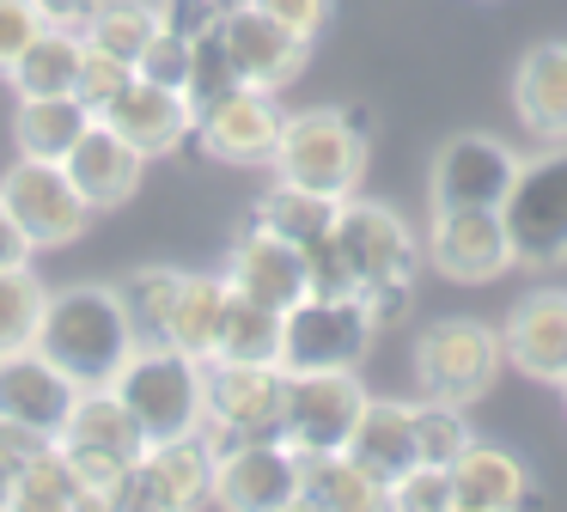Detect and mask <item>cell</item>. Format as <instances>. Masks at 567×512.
I'll use <instances>...</instances> for the list:
<instances>
[{
	"label": "cell",
	"mask_w": 567,
	"mask_h": 512,
	"mask_svg": "<svg viewBox=\"0 0 567 512\" xmlns=\"http://www.w3.org/2000/svg\"><path fill=\"white\" fill-rule=\"evenodd\" d=\"M220 0H159V24L165 31H177V37H189V43H196V37H208L214 24H220Z\"/></svg>",
	"instance_id": "cell-45"
},
{
	"label": "cell",
	"mask_w": 567,
	"mask_h": 512,
	"mask_svg": "<svg viewBox=\"0 0 567 512\" xmlns=\"http://www.w3.org/2000/svg\"><path fill=\"white\" fill-rule=\"evenodd\" d=\"M348 458L372 475L379 488H391L415 458V402H391V397H367L354 433H348Z\"/></svg>",
	"instance_id": "cell-24"
},
{
	"label": "cell",
	"mask_w": 567,
	"mask_h": 512,
	"mask_svg": "<svg viewBox=\"0 0 567 512\" xmlns=\"http://www.w3.org/2000/svg\"><path fill=\"white\" fill-rule=\"evenodd\" d=\"M421 250L457 287H482V280H501L513 268V244H506L501 207H433Z\"/></svg>",
	"instance_id": "cell-14"
},
{
	"label": "cell",
	"mask_w": 567,
	"mask_h": 512,
	"mask_svg": "<svg viewBox=\"0 0 567 512\" xmlns=\"http://www.w3.org/2000/svg\"><path fill=\"white\" fill-rule=\"evenodd\" d=\"M153 458L165 463V475H172V488H177V500H184V506H202V500H208V482H214V446H208V433L159 439V446H153Z\"/></svg>",
	"instance_id": "cell-36"
},
{
	"label": "cell",
	"mask_w": 567,
	"mask_h": 512,
	"mask_svg": "<svg viewBox=\"0 0 567 512\" xmlns=\"http://www.w3.org/2000/svg\"><path fill=\"white\" fill-rule=\"evenodd\" d=\"M111 506L116 512H177V506H184V500H177V488H172V475H165V463L153 458V446L141 451L123 475H116Z\"/></svg>",
	"instance_id": "cell-37"
},
{
	"label": "cell",
	"mask_w": 567,
	"mask_h": 512,
	"mask_svg": "<svg viewBox=\"0 0 567 512\" xmlns=\"http://www.w3.org/2000/svg\"><path fill=\"white\" fill-rule=\"evenodd\" d=\"M379 324L354 293H306L281 311V372H360Z\"/></svg>",
	"instance_id": "cell-6"
},
{
	"label": "cell",
	"mask_w": 567,
	"mask_h": 512,
	"mask_svg": "<svg viewBox=\"0 0 567 512\" xmlns=\"http://www.w3.org/2000/svg\"><path fill=\"white\" fill-rule=\"evenodd\" d=\"M0 202H7V214L25 226V238L38 244V250H62V244H74L80 232L92 226V207L80 202V190L68 183L62 158H25L19 153L13 165H7V177H0Z\"/></svg>",
	"instance_id": "cell-11"
},
{
	"label": "cell",
	"mask_w": 567,
	"mask_h": 512,
	"mask_svg": "<svg viewBox=\"0 0 567 512\" xmlns=\"http://www.w3.org/2000/svg\"><path fill=\"white\" fill-rule=\"evenodd\" d=\"M220 305H226V275H184V287H177V305H172V317H165V336L159 341L196 354V360H214Z\"/></svg>",
	"instance_id": "cell-30"
},
{
	"label": "cell",
	"mask_w": 567,
	"mask_h": 512,
	"mask_svg": "<svg viewBox=\"0 0 567 512\" xmlns=\"http://www.w3.org/2000/svg\"><path fill=\"white\" fill-rule=\"evenodd\" d=\"M287 372L281 360H208V446H238V439H275L281 433Z\"/></svg>",
	"instance_id": "cell-8"
},
{
	"label": "cell",
	"mask_w": 567,
	"mask_h": 512,
	"mask_svg": "<svg viewBox=\"0 0 567 512\" xmlns=\"http://www.w3.org/2000/svg\"><path fill=\"white\" fill-rule=\"evenodd\" d=\"M501 226L513 244V268H561L567 263V141L518 158V177L501 202Z\"/></svg>",
	"instance_id": "cell-5"
},
{
	"label": "cell",
	"mask_w": 567,
	"mask_h": 512,
	"mask_svg": "<svg viewBox=\"0 0 567 512\" xmlns=\"http://www.w3.org/2000/svg\"><path fill=\"white\" fill-rule=\"evenodd\" d=\"M513 110H518V129L537 146L567 141V37H543L518 55Z\"/></svg>",
	"instance_id": "cell-22"
},
{
	"label": "cell",
	"mask_w": 567,
	"mask_h": 512,
	"mask_svg": "<svg viewBox=\"0 0 567 512\" xmlns=\"http://www.w3.org/2000/svg\"><path fill=\"white\" fill-rule=\"evenodd\" d=\"M501 366H506L501 329L476 324V317H433L415 336V385L433 402L470 409V402H482L494 390Z\"/></svg>",
	"instance_id": "cell-7"
},
{
	"label": "cell",
	"mask_w": 567,
	"mask_h": 512,
	"mask_svg": "<svg viewBox=\"0 0 567 512\" xmlns=\"http://www.w3.org/2000/svg\"><path fill=\"white\" fill-rule=\"evenodd\" d=\"M360 409H367V385L354 372H287V402H281V446L293 458H318V451H348Z\"/></svg>",
	"instance_id": "cell-10"
},
{
	"label": "cell",
	"mask_w": 567,
	"mask_h": 512,
	"mask_svg": "<svg viewBox=\"0 0 567 512\" xmlns=\"http://www.w3.org/2000/svg\"><path fill=\"white\" fill-rule=\"evenodd\" d=\"M135 73L141 80H153V85H172V92H184V80H189V37H177V31H153L147 37V49L135 55Z\"/></svg>",
	"instance_id": "cell-41"
},
{
	"label": "cell",
	"mask_w": 567,
	"mask_h": 512,
	"mask_svg": "<svg viewBox=\"0 0 567 512\" xmlns=\"http://www.w3.org/2000/svg\"><path fill=\"white\" fill-rule=\"evenodd\" d=\"M141 329L128 317L123 293L99 287V280H80L43 299V324H38V354L50 366H62L80 390L111 385L123 372V360L135 354Z\"/></svg>",
	"instance_id": "cell-1"
},
{
	"label": "cell",
	"mask_w": 567,
	"mask_h": 512,
	"mask_svg": "<svg viewBox=\"0 0 567 512\" xmlns=\"http://www.w3.org/2000/svg\"><path fill=\"white\" fill-rule=\"evenodd\" d=\"M555 390H561V409H567V378H561V385H555Z\"/></svg>",
	"instance_id": "cell-50"
},
{
	"label": "cell",
	"mask_w": 567,
	"mask_h": 512,
	"mask_svg": "<svg viewBox=\"0 0 567 512\" xmlns=\"http://www.w3.org/2000/svg\"><path fill=\"white\" fill-rule=\"evenodd\" d=\"M281 122H287L281 98L238 80L233 92H220L208 110H196L189 141L208 158H220V165H269L275 141H281Z\"/></svg>",
	"instance_id": "cell-13"
},
{
	"label": "cell",
	"mask_w": 567,
	"mask_h": 512,
	"mask_svg": "<svg viewBox=\"0 0 567 512\" xmlns=\"http://www.w3.org/2000/svg\"><path fill=\"white\" fill-rule=\"evenodd\" d=\"M92 129V110L74 92L62 98H19L13 110V146L25 158H68V146Z\"/></svg>",
	"instance_id": "cell-27"
},
{
	"label": "cell",
	"mask_w": 567,
	"mask_h": 512,
	"mask_svg": "<svg viewBox=\"0 0 567 512\" xmlns=\"http://www.w3.org/2000/svg\"><path fill=\"white\" fill-rule=\"evenodd\" d=\"M518 177V153L501 141V134L464 129L433 153L427 171V195L433 207H501L506 190Z\"/></svg>",
	"instance_id": "cell-15"
},
{
	"label": "cell",
	"mask_w": 567,
	"mask_h": 512,
	"mask_svg": "<svg viewBox=\"0 0 567 512\" xmlns=\"http://www.w3.org/2000/svg\"><path fill=\"white\" fill-rule=\"evenodd\" d=\"M226 287H238V293H250V299L287 311L293 299H306V293H311L306 250L287 244V238H275V232H262L257 219H250V226L233 238V256H226Z\"/></svg>",
	"instance_id": "cell-21"
},
{
	"label": "cell",
	"mask_w": 567,
	"mask_h": 512,
	"mask_svg": "<svg viewBox=\"0 0 567 512\" xmlns=\"http://www.w3.org/2000/svg\"><path fill=\"white\" fill-rule=\"evenodd\" d=\"M306 280H311V293H354V275H348V263H342L330 232L306 244Z\"/></svg>",
	"instance_id": "cell-44"
},
{
	"label": "cell",
	"mask_w": 567,
	"mask_h": 512,
	"mask_svg": "<svg viewBox=\"0 0 567 512\" xmlns=\"http://www.w3.org/2000/svg\"><path fill=\"white\" fill-rule=\"evenodd\" d=\"M43 299H50V287L31 275V263L25 268H0V360L38 348Z\"/></svg>",
	"instance_id": "cell-32"
},
{
	"label": "cell",
	"mask_w": 567,
	"mask_h": 512,
	"mask_svg": "<svg viewBox=\"0 0 567 512\" xmlns=\"http://www.w3.org/2000/svg\"><path fill=\"white\" fill-rule=\"evenodd\" d=\"M537 482L530 470L501 446L470 439L464 458L452 463V512H513V506H537Z\"/></svg>",
	"instance_id": "cell-23"
},
{
	"label": "cell",
	"mask_w": 567,
	"mask_h": 512,
	"mask_svg": "<svg viewBox=\"0 0 567 512\" xmlns=\"http://www.w3.org/2000/svg\"><path fill=\"white\" fill-rule=\"evenodd\" d=\"M135 80V61H123V55H111V49H99V43H86V55H80V80H74V98L99 116L104 104H111L123 85Z\"/></svg>",
	"instance_id": "cell-40"
},
{
	"label": "cell",
	"mask_w": 567,
	"mask_h": 512,
	"mask_svg": "<svg viewBox=\"0 0 567 512\" xmlns=\"http://www.w3.org/2000/svg\"><path fill=\"white\" fill-rule=\"evenodd\" d=\"M238 85V68H233V55H226V43H220V24H214L208 37H196L189 43V80H184V98H189V110H208L220 92H233Z\"/></svg>",
	"instance_id": "cell-38"
},
{
	"label": "cell",
	"mask_w": 567,
	"mask_h": 512,
	"mask_svg": "<svg viewBox=\"0 0 567 512\" xmlns=\"http://www.w3.org/2000/svg\"><path fill=\"white\" fill-rule=\"evenodd\" d=\"M336 207H342L336 195H318V190H299V183L275 177V190H262V202L250 207V219H257L262 232H275V238L306 250L311 238H323V232L336 226Z\"/></svg>",
	"instance_id": "cell-29"
},
{
	"label": "cell",
	"mask_w": 567,
	"mask_h": 512,
	"mask_svg": "<svg viewBox=\"0 0 567 512\" xmlns=\"http://www.w3.org/2000/svg\"><path fill=\"white\" fill-rule=\"evenodd\" d=\"M470 421H464V409L457 402H415V458L421 463H440V470H452L457 458H464V446H470Z\"/></svg>",
	"instance_id": "cell-35"
},
{
	"label": "cell",
	"mask_w": 567,
	"mask_h": 512,
	"mask_svg": "<svg viewBox=\"0 0 567 512\" xmlns=\"http://www.w3.org/2000/svg\"><path fill=\"white\" fill-rule=\"evenodd\" d=\"M367 146H372V116L360 104L293 110L281 122V141H275L269 165L281 183L348 202L360 190V177H367Z\"/></svg>",
	"instance_id": "cell-2"
},
{
	"label": "cell",
	"mask_w": 567,
	"mask_h": 512,
	"mask_svg": "<svg viewBox=\"0 0 567 512\" xmlns=\"http://www.w3.org/2000/svg\"><path fill=\"white\" fill-rule=\"evenodd\" d=\"M80 55H86V37L43 24L25 43V55L7 68V85H13L19 98H62V92H74V80H80Z\"/></svg>",
	"instance_id": "cell-26"
},
{
	"label": "cell",
	"mask_w": 567,
	"mask_h": 512,
	"mask_svg": "<svg viewBox=\"0 0 567 512\" xmlns=\"http://www.w3.org/2000/svg\"><path fill=\"white\" fill-rule=\"evenodd\" d=\"M220 43H226V55H233L238 80L262 85V92L293 85L299 73H306V55H311V37L275 24L269 12H257V7H226L220 12Z\"/></svg>",
	"instance_id": "cell-16"
},
{
	"label": "cell",
	"mask_w": 567,
	"mask_h": 512,
	"mask_svg": "<svg viewBox=\"0 0 567 512\" xmlns=\"http://www.w3.org/2000/svg\"><path fill=\"white\" fill-rule=\"evenodd\" d=\"M99 122H111L116 134H123L135 153L159 158V153H177V146L189 141V129H196V110H189L184 92H172V85H153V80H128L123 92L111 98V104L99 110Z\"/></svg>",
	"instance_id": "cell-19"
},
{
	"label": "cell",
	"mask_w": 567,
	"mask_h": 512,
	"mask_svg": "<svg viewBox=\"0 0 567 512\" xmlns=\"http://www.w3.org/2000/svg\"><path fill=\"white\" fill-rule=\"evenodd\" d=\"M208 500L226 512H287L299 506V458L281 439H238L214 451Z\"/></svg>",
	"instance_id": "cell-12"
},
{
	"label": "cell",
	"mask_w": 567,
	"mask_h": 512,
	"mask_svg": "<svg viewBox=\"0 0 567 512\" xmlns=\"http://www.w3.org/2000/svg\"><path fill=\"white\" fill-rule=\"evenodd\" d=\"M62 171H68V183L80 190V202H86L92 214H111V207H123L128 195L141 190L147 153H135V146H128L123 134L111 129V122L92 116V129L80 134L74 146H68Z\"/></svg>",
	"instance_id": "cell-18"
},
{
	"label": "cell",
	"mask_w": 567,
	"mask_h": 512,
	"mask_svg": "<svg viewBox=\"0 0 567 512\" xmlns=\"http://www.w3.org/2000/svg\"><path fill=\"white\" fill-rule=\"evenodd\" d=\"M391 512H452V470L440 463H409L391 488H384Z\"/></svg>",
	"instance_id": "cell-39"
},
{
	"label": "cell",
	"mask_w": 567,
	"mask_h": 512,
	"mask_svg": "<svg viewBox=\"0 0 567 512\" xmlns=\"http://www.w3.org/2000/svg\"><path fill=\"white\" fill-rule=\"evenodd\" d=\"M153 31H159V7H153V0H104L80 37L99 43V49H111V55H123V61H135Z\"/></svg>",
	"instance_id": "cell-33"
},
{
	"label": "cell",
	"mask_w": 567,
	"mask_h": 512,
	"mask_svg": "<svg viewBox=\"0 0 567 512\" xmlns=\"http://www.w3.org/2000/svg\"><path fill=\"white\" fill-rule=\"evenodd\" d=\"M111 390L128 402L147 446L202 433V421H208V360L172 348V341H135V354L111 378Z\"/></svg>",
	"instance_id": "cell-3"
},
{
	"label": "cell",
	"mask_w": 567,
	"mask_h": 512,
	"mask_svg": "<svg viewBox=\"0 0 567 512\" xmlns=\"http://www.w3.org/2000/svg\"><path fill=\"white\" fill-rule=\"evenodd\" d=\"M245 7L269 12L275 24H287V31H299V37H318L323 19H330V0H245Z\"/></svg>",
	"instance_id": "cell-46"
},
{
	"label": "cell",
	"mask_w": 567,
	"mask_h": 512,
	"mask_svg": "<svg viewBox=\"0 0 567 512\" xmlns=\"http://www.w3.org/2000/svg\"><path fill=\"white\" fill-rule=\"evenodd\" d=\"M330 238L342 250L348 275H354V299L367 287H384V280H415V268H421V244L409 232V219L384 202H367V195H348L336 207Z\"/></svg>",
	"instance_id": "cell-9"
},
{
	"label": "cell",
	"mask_w": 567,
	"mask_h": 512,
	"mask_svg": "<svg viewBox=\"0 0 567 512\" xmlns=\"http://www.w3.org/2000/svg\"><path fill=\"white\" fill-rule=\"evenodd\" d=\"M43 31V12L38 0H0V73L25 55V43Z\"/></svg>",
	"instance_id": "cell-42"
},
{
	"label": "cell",
	"mask_w": 567,
	"mask_h": 512,
	"mask_svg": "<svg viewBox=\"0 0 567 512\" xmlns=\"http://www.w3.org/2000/svg\"><path fill=\"white\" fill-rule=\"evenodd\" d=\"M74 397H80V385L62 366L43 360L38 348L0 360V421H19V427H31V433L55 439L68 421V409H74Z\"/></svg>",
	"instance_id": "cell-20"
},
{
	"label": "cell",
	"mask_w": 567,
	"mask_h": 512,
	"mask_svg": "<svg viewBox=\"0 0 567 512\" xmlns=\"http://www.w3.org/2000/svg\"><path fill=\"white\" fill-rule=\"evenodd\" d=\"M13 512H74L80 506V475H74V463L62 458V446H38V458L19 470V482H13V500H7Z\"/></svg>",
	"instance_id": "cell-31"
},
{
	"label": "cell",
	"mask_w": 567,
	"mask_h": 512,
	"mask_svg": "<svg viewBox=\"0 0 567 512\" xmlns=\"http://www.w3.org/2000/svg\"><path fill=\"white\" fill-rule=\"evenodd\" d=\"M55 446H62V458L80 475V506H111L116 475L147 451V433H141V421L128 414V402L111 385H92L74 397Z\"/></svg>",
	"instance_id": "cell-4"
},
{
	"label": "cell",
	"mask_w": 567,
	"mask_h": 512,
	"mask_svg": "<svg viewBox=\"0 0 567 512\" xmlns=\"http://www.w3.org/2000/svg\"><path fill=\"white\" fill-rule=\"evenodd\" d=\"M31 256H38V244L25 238V226H19V219L7 214V202H0V268H25Z\"/></svg>",
	"instance_id": "cell-49"
},
{
	"label": "cell",
	"mask_w": 567,
	"mask_h": 512,
	"mask_svg": "<svg viewBox=\"0 0 567 512\" xmlns=\"http://www.w3.org/2000/svg\"><path fill=\"white\" fill-rule=\"evenodd\" d=\"M99 7H104V0H38L43 24H55V31H86Z\"/></svg>",
	"instance_id": "cell-48"
},
{
	"label": "cell",
	"mask_w": 567,
	"mask_h": 512,
	"mask_svg": "<svg viewBox=\"0 0 567 512\" xmlns=\"http://www.w3.org/2000/svg\"><path fill=\"white\" fill-rule=\"evenodd\" d=\"M506 366H518L537 385H561L567 378V293L537 287L513 305V317L501 324Z\"/></svg>",
	"instance_id": "cell-17"
},
{
	"label": "cell",
	"mask_w": 567,
	"mask_h": 512,
	"mask_svg": "<svg viewBox=\"0 0 567 512\" xmlns=\"http://www.w3.org/2000/svg\"><path fill=\"white\" fill-rule=\"evenodd\" d=\"M360 305H367V317L379 329H396L409 317V305H415V280H384V287H367V293H360Z\"/></svg>",
	"instance_id": "cell-47"
},
{
	"label": "cell",
	"mask_w": 567,
	"mask_h": 512,
	"mask_svg": "<svg viewBox=\"0 0 567 512\" xmlns=\"http://www.w3.org/2000/svg\"><path fill=\"white\" fill-rule=\"evenodd\" d=\"M299 506H311V512H372V506H384V488L372 482L348 451H318V458H299Z\"/></svg>",
	"instance_id": "cell-25"
},
{
	"label": "cell",
	"mask_w": 567,
	"mask_h": 512,
	"mask_svg": "<svg viewBox=\"0 0 567 512\" xmlns=\"http://www.w3.org/2000/svg\"><path fill=\"white\" fill-rule=\"evenodd\" d=\"M214 360H281V311L250 299V293H238V287H226Z\"/></svg>",
	"instance_id": "cell-28"
},
{
	"label": "cell",
	"mask_w": 567,
	"mask_h": 512,
	"mask_svg": "<svg viewBox=\"0 0 567 512\" xmlns=\"http://www.w3.org/2000/svg\"><path fill=\"white\" fill-rule=\"evenodd\" d=\"M38 446H50V439L19 427V421H0V506L13 500V482H19V470L38 458Z\"/></svg>",
	"instance_id": "cell-43"
},
{
	"label": "cell",
	"mask_w": 567,
	"mask_h": 512,
	"mask_svg": "<svg viewBox=\"0 0 567 512\" xmlns=\"http://www.w3.org/2000/svg\"><path fill=\"white\" fill-rule=\"evenodd\" d=\"M177 287H184V268H159V263L135 268V275L116 287L123 305H128V317H135V329H141V341L165 336V317H172V305H177Z\"/></svg>",
	"instance_id": "cell-34"
}]
</instances>
